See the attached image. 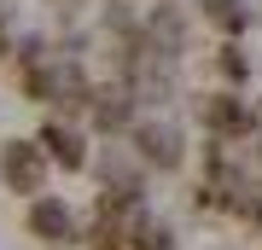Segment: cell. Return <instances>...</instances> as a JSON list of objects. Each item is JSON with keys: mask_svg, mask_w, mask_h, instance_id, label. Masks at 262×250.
I'll return each mask as SVG.
<instances>
[{"mask_svg": "<svg viewBox=\"0 0 262 250\" xmlns=\"http://www.w3.org/2000/svg\"><path fill=\"white\" fill-rule=\"evenodd\" d=\"M47 175H53V157L41 151V140H0V186L18 192L24 204L47 198Z\"/></svg>", "mask_w": 262, "mask_h": 250, "instance_id": "1", "label": "cell"}, {"mask_svg": "<svg viewBox=\"0 0 262 250\" xmlns=\"http://www.w3.org/2000/svg\"><path fill=\"white\" fill-rule=\"evenodd\" d=\"M24 233L47 250H64V244H82V215L64 192H47L35 204H24Z\"/></svg>", "mask_w": 262, "mask_h": 250, "instance_id": "2", "label": "cell"}, {"mask_svg": "<svg viewBox=\"0 0 262 250\" xmlns=\"http://www.w3.org/2000/svg\"><path fill=\"white\" fill-rule=\"evenodd\" d=\"M41 151L53 157V169H64V175H88L94 169V134H88V122H76V117H47L41 122Z\"/></svg>", "mask_w": 262, "mask_h": 250, "instance_id": "3", "label": "cell"}, {"mask_svg": "<svg viewBox=\"0 0 262 250\" xmlns=\"http://www.w3.org/2000/svg\"><path fill=\"white\" fill-rule=\"evenodd\" d=\"M128 146H134V157H140L146 169H158V175H175V169L187 163V134H181L169 117H140L134 134H128Z\"/></svg>", "mask_w": 262, "mask_h": 250, "instance_id": "4", "label": "cell"}, {"mask_svg": "<svg viewBox=\"0 0 262 250\" xmlns=\"http://www.w3.org/2000/svg\"><path fill=\"white\" fill-rule=\"evenodd\" d=\"M198 18H204L222 41H239L251 29V6L245 0H198Z\"/></svg>", "mask_w": 262, "mask_h": 250, "instance_id": "5", "label": "cell"}, {"mask_svg": "<svg viewBox=\"0 0 262 250\" xmlns=\"http://www.w3.org/2000/svg\"><path fill=\"white\" fill-rule=\"evenodd\" d=\"M210 64H215V76H222V82L227 87H251V76H256V64H251V53H245V47L239 41H222V47H215V58H210Z\"/></svg>", "mask_w": 262, "mask_h": 250, "instance_id": "6", "label": "cell"}, {"mask_svg": "<svg viewBox=\"0 0 262 250\" xmlns=\"http://www.w3.org/2000/svg\"><path fill=\"white\" fill-rule=\"evenodd\" d=\"M163 6H175V0H163Z\"/></svg>", "mask_w": 262, "mask_h": 250, "instance_id": "7", "label": "cell"}]
</instances>
